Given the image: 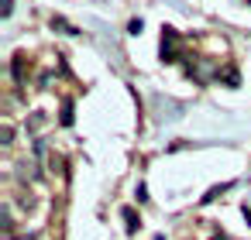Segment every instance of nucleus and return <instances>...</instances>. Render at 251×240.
I'll list each match as a JSON object with an SVG mask.
<instances>
[{
  "instance_id": "20e7f679",
  "label": "nucleus",
  "mask_w": 251,
  "mask_h": 240,
  "mask_svg": "<svg viewBox=\"0 0 251 240\" xmlns=\"http://www.w3.org/2000/svg\"><path fill=\"white\" fill-rule=\"evenodd\" d=\"M224 83H227V86H237V69H227V72H224Z\"/></svg>"
},
{
  "instance_id": "f257e3e1",
  "label": "nucleus",
  "mask_w": 251,
  "mask_h": 240,
  "mask_svg": "<svg viewBox=\"0 0 251 240\" xmlns=\"http://www.w3.org/2000/svg\"><path fill=\"white\" fill-rule=\"evenodd\" d=\"M121 216L127 219V233H134V230L141 226V216H138V213H134L131 206H124V209H121Z\"/></svg>"
},
{
  "instance_id": "7ed1b4c3",
  "label": "nucleus",
  "mask_w": 251,
  "mask_h": 240,
  "mask_svg": "<svg viewBox=\"0 0 251 240\" xmlns=\"http://www.w3.org/2000/svg\"><path fill=\"white\" fill-rule=\"evenodd\" d=\"M227 189H230V182H224V185H213V189H210V192L203 196V202H213V199H217L220 192H227Z\"/></svg>"
},
{
  "instance_id": "423d86ee",
  "label": "nucleus",
  "mask_w": 251,
  "mask_h": 240,
  "mask_svg": "<svg viewBox=\"0 0 251 240\" xmlns=\"http://www.w3.org/2000/svg\"><path fill=\"white\" fill-rule=\"evenodd\" d=\"M213 240H227V237H213Z\"/></svg>"
},
{
  "instance_id": "39448f33",
  "label": "nucleus",
  "mask_w": 251,
  "mask_h": 240,
  "mask_svg": "<svg viewBox=\"0 0 251 240\" xmlns=\"http://www.w3.org/2000/svg\"><path fill=\"white\" fill-rule=\"evenodd\" d=\"M62 124H66V127L73 124V103H66V107H62Z\"/></svg>"
},
{
  "instance_id": "f03ea898",
  "label": "nucleus",
  "mask_w": 251,
  "mask_h": 240,
  "mask_svg": "<svg viewBox=\"0 0 251 240\" xmlns=\"http://www.w3.org/2000/svg\"><path fill=\"white\" fill-rule=\"evenodd\" d=\"M52 28H59V31H66V35H79L69 21H62V18H52Z\"/></svg>"
}]
</instances>
